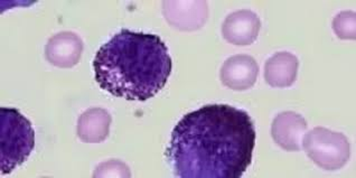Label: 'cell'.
<instances>
[{
    "label": "cell",
    "mask_w": 356,
    "mask_h": 178,
    "mask_svg": "<svg viewBox=\"0 0 356 178\" xmlns=\"http://www.w3.org/2000/svg\"><path fill=\"white\" fill-rule=\"evenodd\" d=\"M256 137L245 111L210 104L178 122L167 156L178 177L238 178L250 166Z\"/></svg>",
    "instance_id": "cell-1"
},
{
    "label": "cell",
    "mask_w": 356,
    "mask_h": 178,
    "mask_svg": "<svg viewBox=\"0 0 356 178\" xmlns=\"http://www.w3.org/2000/svg\"><path fill=\"white\" fill-rule=\"evenodd\" d=\"M172 58L159 36L122 29L99 49L93 60L95 81L110 95L147 101L163 90Z\"/></svg>",
    "instance_id": "cell-2"
},
{
    "label": "cell",
    "mask_w": 356,
    "mask_h": 178,
    "mask_svg": "<svg viewBox=\"0 0 356 178\" xmlns=\"http://www.w3.org/2000/svg\"><path fill=\"white\" fill-rule=\"evenodd\" d=\"M1 172H12L26 161L35 147V131L29 119L15 108L0 109Z\"/></svg>",
    "instance_id": "cell-3"
},
{
    "label": "cell",
    "mask_w": 356,
    "mask_h": 178,
    "mask_svg": "<svg viewBox=\"0 0 356 178\" xmlns=\"http://www.w3.org/2000/svg\"><path fill=\"white\" fill-rule=\"evenodd\" d=\"M302 148L312 161L325 170H337L348 161L350 144L339 132L317 127L306 134Z\"/></svg>",
    "instance_id": "cell-4"
},
{
    "label": "cell",
    "mask_w": 356,
    "mask_h": 178,
    "mask_svg": "<svg viewBox=\"0 0 356 178\" xmlns=\"http://www.w3.org/2000/svg\"><path fill=\"white\" fill-rule=\"evenodd\" d=\"M307 122L302 115L293 111L279 113L273 122L271 135L278 146L288 152L302 149V141L307 131Z\"/></svg>",
    "instance_id": "cell-5"
},
{
    "label": "cell",
    "mask_w": 356,
    "mask_h": 178,
    "mask_svg": "<svg viewBox=\"0 0 356 178\" xmlns=\"http://www.w3.org/2000/svg\"><path fill=\"white\" fill-rule=\"evenodd\" d=\"M261 23L254 13L240 10L229 15L222 26L223 38L236 47H248L256 42Z\"/></svg>",
    "instance_id": "cell-6"
},
{
    "label": "cell",
    "mask_w": 356,
    "mask_h": 178,
    "mask_svg": "<svg viewBox=\"0 0 356 178\" xmlns=\"http://www.w3.org/2000/svg\"><path fill=\"white\" fill-rule=\"evenodd\" d=\"M256 60L248 55H236L227 58L222 66V83L234 91L250 89L258 78Z\"/></svg>",
    "instance_id": "cell-7"
},
{
    "label": "cell",
    "mask_w": 356,
    "mask_h": 178,
    "mask_svg": "<svg viewBox=\"0 0 356 178\" xmlns=\"http://www.w3.org/2000/svg\"><path fill=\"white\" fill-rule=\"evenodd\" d=\"M164 14L167 22L181 31H195L207 22V6L203 1H166Z\"/></svg>",
    "instance_id": "cell-8"
},
{
    "label": "cell",
    "mask_w": 356,
    "mask_h": 178,
    "mask_svg": "<svg viewBox=\"0 0 356 178\" xmlns=\"http://www.w3.org/2000/svg\"><path fill=\"white\" fill-rule=\"evenodd\" d=\"M298 58L291 53L280 52L271 56L264 66V79L273 88L293 86L298 73Z\"/></svg>",
    "instance_id": "cell-9"
},
{
    "label": "cell",
    "mask_w": 356,
    "mask_h": 178,
    "mask_svg": "<svg viewBox=\"0 0 356 178\" xmlns=\"http://www.w3.org/2000/svg\"><path fill=\"white\" fill-rule=\"evenodd\" d=\"M82 42L73 33H60L49 40L47 56L51 63L60 67H70L78 63L82 53Z\"/></svg>",
    "instance_id": "cell-10"
},
{
    "label": "cell",
    "mask_w": 356,
    "mask_h": 178,
    "mask_svg": "<svg viewBox=\"0 0 356 178\" xmlns=\"http://www.w3.org/2000/svg\"><path fill=\"white\" fill-rule=\"evenodd\" d=\"M111 117L100 108L89 110L79 120L78 134L86 143H100L109 135Z\"/></svg>",
    "instance_id": "cell-11"
},
{
    "label": "cell",
    "mask_w": 356,
    "mask_h": 178,
    "mask_svg": "<svg viewBox=\"0 0 356 178\" xmlns=\"http://www.w3.org/2000/svg\"><path fill=\"white\" fill-rule=\"evenodd\" d=\"M333 29L342 40L355 38V13L342 12L334 18Z\"/></svg>",
    "instance_id": "cell-12"
}]
</instances>
